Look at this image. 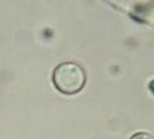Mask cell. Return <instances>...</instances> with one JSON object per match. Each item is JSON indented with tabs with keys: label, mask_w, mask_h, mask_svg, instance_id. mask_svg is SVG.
Segmentation results:
<instances>
[{
	"label": "cell",
	"mask_w": 154,
	"mask_h": 139,
	"mask_svg": "<svg viewBox=\"0 0 154 139\" xmlns=\"http://www.w3.org/2000/svg\"><path fill=\"white\" fill-rule=\"evenodd\" d=\"M86 81L84 69L74 62L59 65L53 73V82L58 91L64 95L77 94L85 86Z\"/></svg>",
	"instance_id": "obj_1"
},
{
	"label": "cell",
	"mask_w": 154,
	"mask_h": 139,
	"mask_svg": "<svg viewBox=\"0 0 154 139\" xmlns=\"http://www.w3.org/2000/svg\"><path fill=\"white\" fill-rule=\"evenodd\" d=\"M130 139H154V136L147 132H138L133 134Z\"/></svg>",
	"instance_id": "obj_2"
}]
</instances>
